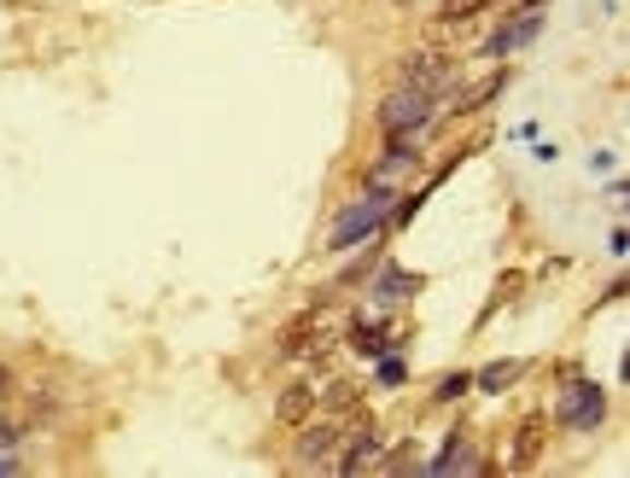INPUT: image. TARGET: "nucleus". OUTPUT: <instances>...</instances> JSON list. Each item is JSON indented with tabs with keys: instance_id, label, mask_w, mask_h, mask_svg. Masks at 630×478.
I'll return each instance as SVG.
<instances>
[{
	"instance_id": "1",
	"label": "nucleus",
	"mask_w": 630,
	"mask_h": 478,
	"mask_svg": "<svg viewBox=\"0 0 630 478\" xmlns=\"http://www.w3.org/2000/svg\"><path fill=\"white\" fill-rule=\"evenodd\" d=\"M391 204H397V187H391V181H368V176H362V193H356L345 211H338V222L328 228V251L338 258V251H356V246H368V239H380V234H385Z\"/></svg>"
},
{
	"instance_id": "2",
	"label": "nucleus",
	"mask_w": 630,
	"mask_h": 478,
	"mask_svg": "<svg viewBox=\"0 0 630 478\" xmlns=\"http://www.w3.org/2000/svg\"><path fill=\"white\" fill-rule=\"evenodd\" d=\"M455 82H462L455 53H450V47H438V41H427V47H415V53L397 59V88H415L427 99H450Z\"/></svg>"
},
{
	"instance_id": "3",
	"label": "nucleus",
	"mask_w": 630,
	"mask_h": 478,
	"mask_svg": "<svg viewBox=\"0 0 630 478\" xmlns=\"http://www.w3.org/2000/svg\"><path fill=\"white\" fill-rule=\"evenodd\" d=\"M602 420H607V391L595 380H572L567 373V385H560V397L549 408V426H560V432H602Z\"/></svg>"
},
{
	"instance_id": "4",
	"label": "nucleus",
	"mask_w": 630,
	"mask_h": 478,
	"mask_svg": "<svg viewBox=\"0 0 630 478\" xmlns=\"http://www.w3.org/2000/svg\"><path fill=\"white\" fill-rule=\"evenodd\" d=\"M373 123H380V134H427L438 123V99L415 94V88H391L373 106Z\"/></svg>"
},
{
	"instance_id": "5",
	"label": "nucleus",
	"mask_w": 630,
	"mask_h": 478,
	"mask_svg": "<svg viewBox=\"0 0 630 478\" xmlns=\"http://www.w3.org/2000/svg\"><path fill=\"white\" fill-rule=\"evenodd\" d=\"M293 461L298 467H310V473H333V455H338V443H345V420L338 415H310L304 426H293Z\"/></svg>"
},
{
	"instance_id": "6",
	"label": "nucleus",
	"mask_w": 630,
	"mask_h": 478,
	"mask_svg": "<svg viewBox=\"0 0 630 478\" xmlns=\"http://www.w3.org/2000/svg\"><path fill=\"white\" fill-rule=\"evenodd\" d=\"M328 350H333V333H328V321H321V303L281 327V356L286 362H316V356H328Z\"/></svg>"
},
{
	"instance_id": "7",
	"label": "nucleus",
	"mask_w": 630,
	"mask_h": 478,
	"mask_svg": "<svg viewBox=\"0 0 630 478\" xmlns=\"http://www.w3.org/2000/svg\"><path fill=\"white\" fill-rule=\"evenodd\" d=\"M420 164H427V152H420V134H385V152L368 164V181H391V187H403Z\"/></svg>"
},
{
	"instance_id": "8",
	"label": "nucleus",
	"mask_w": 630,
	"mask_h": 478,
	"mask_svg": "<svg viewBox=\"0 0 630 478\" xmlns=\"http://www.w3.org/2000/svg\"><path fill=\"white\" fill-rule=\"evenodd\" d=\"M543 443H549V415L532 408V415L514 426V438H508V461H502V467L508 473H532L537 461H543Z\"/></svg>"
},
{
	"instance_id": "9",
	"label": "nucleus",
	"mask_w": 630,
	"mask_h": 478,
	"mask_svg": "<svg viewBox=\"0 0 630 478\" xmlns=\"http://www.w3.org/2000/svg\"><path fill=\"white\" fill-rule=\"evenodd\" d=\"M345 345H350L356 356H385V350H403V345H408V333H403V327H391V321H380V315H362V321H350Z\"/></svg>"
},
{
	"instance_id": "10",
	"label": "nucleus",
	"mask_w": 630,
	"mask_h": 478,
	"mask_svg": "<svg viewBox=\"0 0 630 478\" xmlns=\"http://www.w3.org/2000/svg\"><path fill=\"white\" fill-rule=\"evenodd\" d=\"M420 286H427V280H420V275H408V268H397V263L385 258V268L373 275V286H368V292H373V310H380V315H391V310H403V303L415 298Z\"/></svg>"
},
{
	"instance_id": "11",
	"label": "nucleus",
	"mask_w": 630,
	"mask_h": 478,
	"mask_svg": "<svg viewBox=\"0 0 630 478\" xmlns=\"http://www.w3.org/2000/svg\"><path fill=\"white\" fill-rule=\"evenodd\" d=\"M525 373H532L525 356H497V362H485L479 373H473V391H479V397H502V391L525 385Z\"/></svg>"
},
{
	"instance_id": "12",
	"label": "nucleus",
	"mask_w": 630,
	"mask_h": 478,
	"mask_svg": "<svg viewBox=\"0 0 630 478\" xmlns=\"http://www.w3.org/2000/svg\"><path fill=\"white\" fill-rule=\"evenodd\" d=\"M490 7H497V0H438V36H432V41L444 47L455 29H467L473 19H485Z\"/></svg>"
},
{
	"instance_id": "13",
	"label": "nucleus",
	"mask_w": 630,
	"mask_h": 478,
	"mask_svg": "<svg viewBox=\"0 0 630 478\" xmlns=\"http://www.w3.org/2000/svg\"><path fill=\"white\" fill-rule=\"evenodd\" d=\"M310 415H316V385L310 380H293L275 397V426H304Z\"/></svg>"
},
{
	"instance_id": "14",
	"label": "nucleus",
	"mask_w": 630,
	"mask_h": 478,
	"mask_svg": "<svg viewBox=\"0 0 630 478\" xmlns=\"http://www.w3.org/2000/svg\"><path fill=\"white\" fill-rule=\"evenodd\" d=\"M316 408H328V415L345 420L350 408H362V385L356 380H328V391H316Z\"/></svg>"
},
{
	"instance_id": "15",
	"label": "nucleus",
	"mask_w": 630,
	"mask_h": 478,
	"mask_svg": "<svg viewBox=\"0 0 630 478\" xmlns=\"http://www.w3.org/2000/svg\"><path fill=\"white\" fill-rule=\"evenodd\" d=\"M467 391H473V373H444V380L432 385V403H438V408H450V403H462Z\"/></svg>"
},
{
	"instance_id": "16",
	"label": "nucleus",
	"mask_w": 630,
	"mask_h": 478,
	"mask_svg": "<svg viewBox=\"0 0 630 478\" xmlns=\"http://www.w3.org/2000/svg\"><path fill=\"white\" fill-rule=\"evenodd\" d=\"M373 362H380V368H373V380H380L385 391H397V385L408 380V368H403V356H397V350H385V356H373Z\"/></svg>"
},
{
	"instance_id": "17",
	"label": "nucleus",
	"mask_w": 630,
	"mask_h": 478,
	"mask_svg": "<svg viewBox=\"0 0 630 478\" xmlns=\"http://www.w3.org/2000/svg\"><path fill=\"white\" fill-rule=\"evenodd\" d=\"M373 268H380V251H368V258H356V263L345 268V275H338V286H356V280H368Z\"/></svg>"
},
{
	"instance_id": "18",
	"label": "nucleus",
	"mask_w": 630,
	"mask_h": 478,
	"mask_svg": "<svg viewBox=\"0 0 630 478\" xmlns=\"http://www.w3.org/2000/svg\"><path fill=\"white\" fill-rule=\"evenodd\" d=\"M607 251H613V258H625V251H630V234H625V222H619V228H613V239H607Z\"/></svg>"
},
{
	"instance_id": "19",
	"label": "nucleus",
	"mask_w": 630,
	"mask_h": 478,
	"mask_svg": "<svg viewBox=\"0 0 630 478\" xmlns=\"http://www.w3.org/2000/svg\"><path fill=\"white\" fill-rule=\"evenodd\" d=\"M12 391H19V373H12L7 362H0V403H7V397H12Z\"/></svg>"
}]
</instances>
